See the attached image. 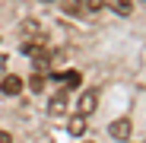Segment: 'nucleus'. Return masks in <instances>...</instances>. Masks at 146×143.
I'll return each instance as SVG.
<instances>
[{
    "label": "nucleus",
    "instance_id": "nucleus-4",
    "mask_svg": "<svg viewBox=\"0 0 146 143\" xmlns=\"http://www.w3.org/2000/svg\"><path fill=\"white\" fill-rule=\"evenodd\" d=\"M102 3H105L108 10H114L117 16H130V13H133V3H130V0H102Z\"/></svg>",
    "mask_w": 146,
    "mask_h": 143
},
{
    "label": "nucleus",
    "instance_id": "nucleus-6",
    "mask_svg": "<svg viewBox=\"0 0 146 143\" xmlns=\"http://www.w3.org/2000/svg\"><path fill=\"white\" fill-rule=\"evenodd\" d=\"M48 111H51L54 118H57V114H64V111H67V92H57L54 99L48 102Z\"/></svg>",
    "mask_w": 146,
    "mask_h": 143
},
{
    "label": "nucleus",
    "instance_id": "nucleus-8",
    "mask_svg": "<svg viewBox=\"0 0 146 143\" xmlns=\"http://www.w3.org/2000/svg\"><path fill=\"white\" fill-rule=\"evenodd\" d=\"M67 89H73V86H80V73H64V76H57Z\"/></svg>",
    "mask_w": 146,
    "mask_h": 143
},
{
    "label": "nucleus",
    "instance_id": "nucleus-9",
    "mask_svg": "<svg viewBox=\"0 0 146 143\" xmlns=\"http://www.w3.org/2000/svg\"><path fill=\"white\" fill-rule=\"evenodd\" d=\"M29 86H32V89H35V92H38V89H41V86H44V73H41V70H38V73H35V76H32V80H29Z\"/></svg>",
    "mask_w": 146,
    "mask_h": 143
},
{
    "label": "nucleus",
    "instance_id": "nucleus-12",
    "mask_svg": "<svg viewBox=\"0 0 146 143\" xmlns=\"http://www.w3.org/2000/svg\"><path fill=\"white\" fill-rule=\"evenodd\" d=\"M51 3H57V0H51Z\"/></svg>",
    "mask_w": 146,
    "mask_h": 143
},
{
    "label": "nucleus",
    "instance_id": "nucleus-13",
    "mask_svg": "<svg viewBox=\"0 0 146 143\" xmlns=\"http://www.w3.org/2000/svg\"><path fill=\"white\" fill-rule=\"evenodd\" d=\"M140 143H146V140H140Z\"/></svg>",
    "mask_w": 146,
    "mask_h": 143
},
{
    "label": "nucleus",
    "instance_id": "nucleus-7",
    "mask_svg": "<svg viewBox=\"0 0 146 143\" xmlns=\"http://www.w3.org/2000/svg\"><path fill=\"white\" fill-rule=\"evenodd\" d=\"M76 3L86 10V13H95V10H102L105 3H102V0H76Z\"/></svg>",
    "mask_w": 146,
    "mask_h": 143
},
{
    "label": "nucleus",
    "instance_id": "nucleus-1",
    "mask_svg": "<svg viewBox=\"0 0 146 143\" xmlns=\"http://www.w3.org/2000/svg\"><path fill=\"white\" fill-rule=\"evenodd\" d=\"M95 108H99V92H95V89H86V92L80 95V105H76V111L89 118V114H92Z\"/></svg>",
    "mask_w": 146,
    "mask_h": 143
},
{
    "label": "nucleus",
    "instance_id": "nucleus-10",
    "mask_svg": "<svg viewBox=\"0 0 146 143\" xmlns=\"http://www.w3.org/2000/svg\"><path fill=\"white\" fill-rule=\"evenodd\" d=\"M0 143H13V137H10L7 130H0Z\"/></svg>",
    "mask_w": 146,
    "mask_h": 143
},
{
    "label": "nucleus",
    "instance_id": "nucleus-14",
    "mask_svg": "<svg viewBox=\"0 0 146 143\" xmlns=\"http://www.w3.org/2000/svg\"><path fill=\"white\" fill-rule=\"evenodd\" d=\"M143 3H146V0H143Z\"/></svg>",
    "mask_w": 146,
    "mask_h": 143
},
{
    "label": "nucleus",
    "instance_id": "nucleus-3",
    "mask_svg": "<svg viewBox=\"0 0 146 143\" xmlns=\"http://www.w3.org/2000/svg\"><path fill=\"white\" fill-rule=\"evenodd\" d=\"M0 89H3V95H19L22 92V76H16V73L0 76Z\"/></svg>",
    "mask_w": 146,
    "mask_h": 143
},
{
    "label": "nucleus",
    "instance_id": "nucleus-2",
    "mask_svg": "<svg viewBox=\"0 0 146 143\" xmlns=\"http://www.w3.org/2000/svg\"><path fill=\"white\" fill-rule=\"evenodd\" d=\"M130 130H133L130 118H117V121H111V127H108V134L114 140H130Z\"/></svg>",
    "mask_w": 146,
    "mask_h": 143
},
{
    "label": "nucleus",
    "instance_id": "nucleus-11",
    "mask_svg": "<svg viewBox=\"0 0 146 143\" xmlns=\"http://www.w3.org/2000/svg\"><path fill=\"white\" fill-rule=\"evenodd\" d=\"M3 70H7V54H0V76H3Z\"/></svg>",
    "mask_w": 146,
    "mask_h": 143
},
{
    "label": "nucleus",
    "instance_id": "nucleus-5",
    "mask_svg": "<svg viewBox=\"0 0 146 143\" xmlns=\"http://www.w3.org/2000/svg\"><path fill=\"white\" fill-rule=\"evenodd\" d=\"M67 130H70L73 137H83V134H86V114H80V111H76V114L70 118V124H67Z\"/></svg>",
    "mask_w": 146,
    "mask_h": 143
}]
</instances>
